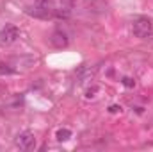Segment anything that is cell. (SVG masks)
Listing matches in <instances>:
<instances>
[{
  "mask_svg": "<svg viewBox=\"0 0 153 152\" xmlns=\"http://www.w3.org/2000/svg\"><path fill=\"white\" fill-rule=\"evenodd\" d=\"M132 31L137 38L141 39H148L153 36V22L146 16H137L132 22Z\"/></svg>",
  "mask_w": 153,
  "mask_h": 152,
  "instance_id": "cell-1",
  "label": "cell"
},
{
  "mask_svg": "<svg viewBox=\"0 0 153 152\" xmlns=\"http://www.w3.org/2000/svg\"><path fill=\"white\" fill-rule=\"evenodd\" d=\"M14 145L20 150H32L36 147V138H34V134L30 131H23L14 138Z\"/></svg>",
  "mask_w": 153,
  "mask_h": 152,
  "instance_id": "cell-2",
  "label": "cell"
},
{
  "mask_svg": "<svg viewBox=\"0 0 153 152\" xmlns=\"http://www.w3.org/2000/svg\"><path fill=\"white\" fill-rule=\"evenodd\" d=\"M18 36H20V31H18V27H14V25H5V27L0 31V41L5 43V45L16 41Z\"/></svg>",
  "mask_w": 153,
  "mask_h": 152,
  "instance_id": "cell-3",
  "label": "cell"
},
{
  "mask_svg": "<svg viewBox=\"0 0 153 152\" xmlns=\"http://www.w3.org/2000/svg\"><path fill=\"white\" fill-rule=\"evenodd\" d=\"M52 45L55 47V48H64V47H68V36H66V32H62V31H55L53 34H52Z\"/></svg>",
  "mask_w": 153,
  "mask_h": 152,
  "instance_id": "cell-4",
  "label": "cell"
},
{
  "mask_svg": "<svg viewBox=\"0 0 153 152\" xmlns=\"http://www.w3.org/2000/svg\"><path fill=\"white\" fill-rule=\"evenodd\" d=\"M55 138H57V141H66V140L71 138V131L70 129H59L57 134H55Z\"/></svg>",
  "mask_w": 153,
  "mask_h": 152,
  "instance_id": "cell-5",
  "label": "cell"
},
{
  "mask_svg": "<svg viewBox=\"0 0 153 152\" xmlns=\"http://www.w3.org/2000/svg\"><path fill=\"white\" fill-rule=\"evenodd\" d=\"M36 5L41 9H52V0H36Z\"/></svg>",
  "mask_w": 153,
  "mask_h": 152,
  "instance_id": "cell-6",
  "label": "cell"
},
{
  "mask_svg": "<svg viewBox=\"0 0 153 152\" xmlns=\"http://www.w3.org/2000/svg\"><path fill=\"white\" fill-rule=\"evenodd\" d=\"M123 84H125L126 88H134V86H135V81H134L132 77H123Z\"/></svg>",
  "mask_w": 153,
  "mask_h": 152,
  "instance_id": "cell-7",
  "label": "cell"
},
{
  "mask_svg": "<svg viewBox=\"0 0 153 152\" xmlns=\"http://www.w3.org/2000/svg\"><path fill=\"white\" fill-rule=\"evenodd\" d=\"M0 74H14V70L5 68V65H0Z\"/></svg>",
  "mask_w": 153,
  "mask_h": 152,
  "instance_id": "cell-8",
  "label": "cell"
},
{
  "mask_svg": "<svg viewBox=\"0 0 153 152\" xmlns=\"http://www.w3.org/2000/svg\"><path fill=\"white\" fill-rule=\"evenodd\" d=\"M96 91H98V88H91V90H87V95H85V97H87V99H91V97H94V93H96Z\"/></svg>",
  "mask_w": 153,
  "mask_h": 152,
  "instance_id": "cell-9",
  "label": "cell"
},
{
  "mask_svg": "<svg viewBox=\"0 0 153 152\" xmlns=\"http://www.w3.org/2000/svg\"><path fill=\"white\" fill-rule=\"evenodd\" d=\"M117 111H121L119 106H111V113H117Z\"/></svg>",
  "mask_w": 153,
  "mask_h": 152,
  "instance_id": "cell-10",
  "label": "cell"
}]
</instances>
